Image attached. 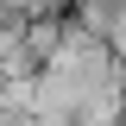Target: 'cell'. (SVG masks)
Wrapping results in <instances>:
<instances>
[{"label":"cell","mask_w":126,"mask_h":126,"mask_svg":"<svg viewBox=\"0 0 126 126\" xmlns=\"http://www.w3.org/2000/svg\"><path fill=\"white\" fill-rule=\"evenodd\" d=\"M107 50H113V63H126V0H113V19H107Z\"/></svg>","instance_id":"6da1fadb"}]
</instances>
